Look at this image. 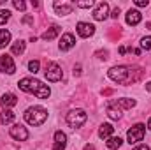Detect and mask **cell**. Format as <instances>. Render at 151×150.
<instances>
[{
	"label": "cell",
	"instance_id": "cell-9",
	"mask_svg": "<svg viewBox=\"0 0 151 150\" xmlns=\"http://www.w3.org/2000/svg\"><path fill=\"white\" fill-rule=\"evenodd\" d=\"M53 7H55L58 16H67L74 11V4H70V2H55Z\"/></svg>",
	"mask_w": 151,
	"mask_h": 150
},
{
	"label": "cell",
	"instance_id": "cell-6",
	"mask_svg": "<svg viewBox=\"0 0 151 150\" xmlns=\"http://www.w3.org/2000/svg\"><path fill=\"white\" fill-rule=\"evenodd\" d=\"M44 74H46V79H47V81H60V79H62V69H60L58 64L49 62V64L46 66Z\"/></svg>",
	"mask_w": 151,
	"mask_h": 150
},
{
	"label": "cell",
	"instance_id": "cell-30",
	"mask_svg": "<svg viewBox=\"0 0 151 150\" xmlns=\"http://www.w3.org/2000/svg\"><path fill=\"white\" fill-rule=\"evenodd\" d=\"M132 150H150V147L148 145H137V147H134Z\"/></svg>",
	"mask_w": 151,
	"mask_h": 150
},
{
	"label": "cell",
	"instance_id": "cell-10",
	"mask_svg": "<svg viewBox=\"0 0 151 150\" xmlns=\"http://www.w3.org/2000/svg\"><path fill=\"white\" fill-rule=\"evenodd\" d=\"M107 16H109V5H107L106 2L97 4V7H95V11H93V18H95L97 21H104Z\"/></svg>",
	"mask_w": 151,
	"mask_h": 150
},
{
	"label": "cell",
	"instance_id": "cell-16",
	"mask_svg": "<svg viewBox=\"0 0 151 150\" xmlns=\"http://www.w3.org/2000/svg\"><path fill=\"white\" fill-rule=\"evenodd\" d=\"M141 20H142V14L137 11V9H130L128 12H127V23L128 25H139L141 23Z\"/></svg>",
	"mask_w": 151,
	"mask_h": 150
},
{
	"label": "cell",
	"instance_id": "cell-21",
	"mask_svg": "<svg viewBox=\"0 0 151 150\" xmlns=\"http://www.w3.org/2000/svg\"><path fill=\"white\" fill-rule=\"evenodd\" d=\"M58 34H60V27H51L49 30H46V32L42 34V39H44V41H51V39L56 37Z\"/></svg>",
	"mask_w": 151,
	"mask_h": 150
},
{
	"label": "cell",
	"instance_id": "cell-31",
	"mask_svg": "<svg viewBox=\"0 0 151 150\" xmlns=\"http://www.w3.org/2000/svg\"><path fill=\"white\" fill-rule=\"evenodd\" d=\"M111 16H113L114 20H118V16H119V9H118V7H116V9L113 11V14H111Z\"/></svg>",
	"mask_w": 151,
	"mask_h": 150
},
{
	"label": "cell",
	"instance_id": "cell-32",
	"mask_svg": "<svg viewBox=\"0 0 151 150\" xmlns=\"http://www.w3.org/2000/svg\"><path fill=\"white\" fill-rule=\"evenodd\" d=\"M23 21H25V23H32L34 20H32V16H25V18H23Z\"/></svg>",
	"mask_w": 151,
	"mask_h": 150
},
{
	"label": "cell",
	"instance_id": "cell-7",
	"mask_svg": "<svg viewBox=\"0 0 151 150\" xmlns=\"http://www.w3.org/2000/svg\"><path fill=\"white\" fill-rule=\"evenodd\" d=\"M0 71L5 73V74H14L16 73V64H14L12 57H9V55L0 57Z\"/></svg>",
	"mask_w": 151,
	"mask_h": 150
},
{
	"label": "cell",
	"instance_id": "cell-19",
	"mask_svg": "<svg viewBox=\"0 0 151 150\" xmlns=\"http://www.w3.org/2000/svg\"><path fill=\"white\" fill-rule=\"evenodd\" d=\"M121 143H123V140H121L119 136H111L109 140H106L107 149H111V150H118L119 147H121Z\"/></svg>",
	"mask_w": 151,
	"mask_h": 150
},
{
	"label": "cell",
	"instance_id": "cell-29",
	"mask_svg": "<svg viewBox=\"0 0 151 150\" xmlns=\"http://www.w3.org/2000/svg\"><path fill=\"white\" fill-rule=\"evenodd\" d=\"M150 4V0H135V5L137 7H146Z\"/></svg>",
	"mask_w": 151,
	"mask_h": 150
},
{
	"label": "cell",
	"instance_id": "cell-23",
	"mask_svg": "<svg viewBox=\"0 0 151 150\" xmlns=\"http://www.w3.org/2000/svg\"><path fill=\"white\" fill-rule=\"evenodd\" d=\"M107 115H109V118H113V120H119V118H121V111H119L118 108L111 106V104H107Z\"/></svg>",
	"mask_w": 151,
	"mask_h": 150
},
{
	"label": "cell",
	"instance_id": "cell-25",
	"mask_svg": "<svg viewBox=\"0 0 151 150\" xmlns=\"http://www.w3.org/2000/svg\"><path fill=\"white\" fill-rule=\"evenodd\" d=\"M39 67H40L39 60H30V62H28V71H30V73H34V74L39 73Z\"/></svg>",
	"mask_w": 151,
	"mask_h": 150
},
{
	"label": "cell",
	"instance_id": "cell-24",
	"mask_svg": "<svg viewBox=\"0 0 151 150\" xmlns=\"http://www.w3.org/2000/svg\"><path fill=\"white\" fill-rule=\"evenodd\" d=\"M95 5V2L93 0H84V2H76L74 7H81V9H90V7H93Z\"/></svg>",
	"mask_w": 151,
	"mask_h": 150
},
{
	"label": "cell",
	"instance_id": "cell-2",
	"mask_svg": "<svg viewBox=\"0 0 151 150\" xmlns=\"http://www.w3.org/2000/svg\"><path fill=\"white\" fill-rule=\"evenodd\" d=\"M18 87L23 92H28V94L37 95L39 99H47L51 95V88L47 85H44L42 81L35 79V78H23V79L18 81Z\"/></svg>",
	"mask_w": 151,
	"mask_h": 150
},
{
	"label": "cell",
	"instance_id": "cell-20",
	"mask_svg": "<svg viewBox=\"0 0 151 150\" xmlns=\"http://www.w3.org/2000/svg\"><path fill=\"white\" fill-rule=\"evenodd\" d=\"M25 48H27V42H25V41H16V42L12 44L11 51H12V55H21V53L25 51Z\"/></svg>",
	"mask_w": 151,
	"mask_h": 150
},
{
	"label": "cell",
	"instance_id": "cell-35",
	"mask_svg": "<svg viewBox=\"0 0 151 150\" xmlns=\"http://www.w3.org/2000/svg\"><path fill=\"white\" fill-rule=\"evenodd\" d=\"M83 150H95V147H93V145H86Z\"/></svg>",
	"mask_w": 151,
	"mask_h": 150
},
{
	"label": "cell",
	"instance_id": "cell-27",
	"mask_svg": "<svg viewBox=\"0 0 151 150\" xmlns=\"http://www.w3.org/2000/svg\"><path fill=\"white\" fill-rule=\"evenodd\" d=\"M141 48L142 50H151V37H142L141 39Z\"/></svg>",
	"mask_w": 151,
	"mask_h": 150
},
{
	"label": "cell",
	"instance_id": "cell-13",
	"mask_svg": "<svg viewBox=\"0 0 151 150\" xmlns=\"http://www.w3.org/2000/svg\"><path fill=\"white\" fill-rule=\"evenodd\" d=\"M58 46H60L62 51H69V50H72L76 46V37L72 34H63L62 39H60V42H58Z\"/></svg>",
	"mask_w": 151,
	"mask_h": 150
},
{
	"label": "cell",
	"instance_id": "cell-17",
	"mask_svg": "<svg viewBox=\"0 0 151 150\" xmlns=\"http://www.w3.org/2000/svg\"><path fill=\"white\" fill-rule=\"evenodd\" d=\"M113 131H114V127L111 124H102L100 129H99V136H100L102 140H109L111 134H113Z\"/></svg>",
	"mask_w": 151,
	"mask_h": 150
},
{
	"label": "cell",
	"instance_id": "cell-28",
	"mask_svg": "<svg viewBox=\"0 0 151 150\" xmlns=\"http://www.w3.org/2000/svg\"><path fill=\"white\" fill-rule=\"evenodd\" d=\"M12 5H14L16 9H19V11H25V9H27V4H25L23 0H14Z\"/></svg>",
	"mask_w": 151,
	"mask_h": 150
},
{
	"label": "cell",
	"instance_id": "cell-36",
	"mask_svg": "<svg viewBox=\"0 0 151 150\" xmlns=\"http://www.w3.org/2000/svg\"><path fill=\"white\" fill-rule=\"evenodd\" d=\"M146 90H150V92H151V81H148V83H146Z\"/></svg>",
	"mask_w": 151,
	"mask_h": 150
},
{
	"label": "cell",
	"instance_id": "cell-18",
	"mask_svg": "<svg viewBox=\"0 0 151 150\" xmlns=\"http://www.w3.org/2000/svg\"><path fill=\"white\" fill-rule=\"evenodd\" d=\"M14 122V113L11 110H4L0 113V124L2 125H7V124H12Z\"/></svg>",
	"mask_w": 151,
	"mask_h": 150
},
{
	"label": "cell",
	"instance_id": "cell-26",
	"mask_svg": "<svg viewBox=\"0 0 151 150\" xmlns=\"http://www.w3.org/2000/svg\"><path fill=\"white\" fill-rule=\"evenodd\" d=\"M9 18H11V12L7 9H0V25H4Z\"/></svg>",
	"mask_w": 151,
	"mask_h": 150
},
{
	"label": "cell",
	"instance_id": "cell-3",
	"mask_svg": "<svg viewBox=\"0 0 151 150\" xmlns=\"http://www.w3.org/2000/svg\"><path fill=\"white\" fill-rule=\"evenodd\" d=\"M46 118H47V110L42 106H30L25 111V120L30 125H40L46 122Z\"/></svg>",
	"mask_w": 151,
	"mask_h": 150
},
{
	"label": "cell",
	"instance_id": "cell-4",
	"mask_svg": "<svg viewBox=\"0 0 151 150\" xmlns=\"http://www.w3.org/2000/svg\"><path fill=\"white\" fill-rule=\"evenodd\" d=\"M144 134H146V125L144 124H135V125H132L128 129L127 140H128L130 145H135V143H139V141L144 140Z\"/></svg>",
	"mask_w": 151,
	"mask_h": 150
},
{
	"label": "cell",
	"instance_id": "cell-5",
	"mask_svg": "<svg viewBox=\"0 0 151 150\" xmlns=\"http://www.w3.org/2000/svg\"><path fill=\"white\" fill-rule=\"evenodd\" d=\"M86 113L83 111V110H70V111L67 113V124L70 125V127H74V129H77V127H81L84 122H86Z\"/></svg>",
	"mask_w": 151,
	"mask_h": 150
},
{
	"label": "cell",
	"instance_id": "cell-22",
	"mask_svg": "<svg viewBox=\"0 0 151 150\" xmlns=\"http://www.w3.org/2000/svg\"><path fill=\"white\" fill-rule=\"evenodd\" d=\"M9 42H11V32L5 30V28H2L0 30V48H5Z\"/></svg>",
	"mask_w": 151,
	"mask_h": 150
},
{
	"label": "cell",
	"instance_id": "cell-38",
	"mask_svg": "<svg viewBox=\"0 0 151 150\" xmlns=\"http://www.w3.org/2000/svg\"><path fill=\"white\" fill-rule=\"evenodd\" d=\"M148 129L151 131V118H150V122H148Z\"/></svg>",
	"mask_w": 151,
	"mask_h": 150
},
{
	"label": "cell",
	"instance_id": "cell-37",
	"mask_svg": "<svg viewBox=\"0 0 151 150\" xmlns=\"http://www.w3.org/2000/svg\"><path fill=\"white\" fill-rule=\"evenodd\" d=\"M146 28H148V30H151V21H148V23H146Z\"/></svg>",
	"mask_w": 151,
	"mask_h": 150
},
{
	"label": "cell",
	"instance_id": "cell-1",
	"mask_svg": "<svg viewBox=\"0 0 151 150\" xmlns=\"http://www.w3.org/2000/svg\"><path fill=\"white\" fill-rule=\"evenodd\" d=\"M107 76L119 85H132L139 81V78L142 76V69L137 66H116L109 69Z\"/></svg>",
	"mask_w": 151,
	"mask_h": 150
},
{
	"label": "cell",
	"instance_id": "cell-15",
	"mask_svg": "<svg viewBox=\"0 0 151 150\" xmlns=\"http://www.w3.org/2000/svg\"><path fill=\"white\" fill-rule=\"evenodd\" d=\"M0 104H2L5 110H9V108H12V106L18 104V97H16L14 94H4V95L0 97Z\"/></svg>",
	"mask_w": 151,
	"mask_h": 150
},
{
	"label": "cell",
	"instance_id": "cell-14",
	"mask_svg": "<svg viewBox=\"0 0 151 150\" xmlns=\"http://www.w3.org/2000/svg\"><path fill=\"white\" fill-rule=\"evenodd\" d=\"M67 149V134L62 131L55 133V143H53V150H65Z\"/></svg>",
	"mask_w": 151,
	"mask_h": 150
},
{
	"label": "cell",
	"instance_id": "cell-8",
	"mask_svg": "<svg viewBox=\"0 0 151 150\" xmlns=\"http://www.w3.org/2000/svg\"><path fill=\"white\" fill-rule=\"evenodd\" d=\"M9 133H11V136H12L14 140H18V141L28 140V131H27V127H23L21 124H14Z\"/></svg>",
	"mask_w": 151,
	"mask_h": 150
},
{
	"label": "cell",
	"instance_id": "cell-12",
	"mask_svg": "<svg viewBox=\"0 0 151 150\" xmlns=\"http://www.w3.org/2000/svg\"><path fill=\"white\" fill-rule=\"evenodd\" d=\"M111 106L118 108L119 111L121 110H132L135 106V99H128V97H123V99H116V101H111L109 103Z\"/></svg>",
	"mask_w": 151,
	"mask_h": 150
},
{
	"label": "cell",
	"instance_id": "cell-33",
	"mask_svg": "<svg viewBox=\"0 0 151 150\" xmlns=\"http://www.w3.org/2000/svg\"><path fill=\"white\" fill-rule=\"evenodd\" d=\"M81 73V66H76L74 67V74H79Z\"/></svg>",
	"mask_w": 151,
	"mask_h": 150
},
{
	"label": "cell",
	"instance_id": "cell-11",
	"mask_svg": "<svg viewBox=\"0 0 151 150\" xmlns=\"http://www.w3.org/2000/svg\"><path fill=\"white\" fill-rule=\"evenodd\" d=\"M76 30H77V34H79L81 37H84V39L95 34V27H93L91 23H86V21H79L77 27H76Z\"/></svg>",
	"mask_w": 151,
	"mask_h": 150
},
{
	"label": "cell",
	"instance_id": "cell-34",
	"mask_svg": "<svg viewBox=\"0 0 151 150\" xmlns=\"http://www.w3.org/2000/svg\"><path fill=\"white\" fill-rule=\"evenodd\" d=\"M119 53H121V55H125V53H127V48H125V46H121V48H119Z\"/></svg>",
	"mask_w": 151,
	"mask_h": 150
}]
</instances>
